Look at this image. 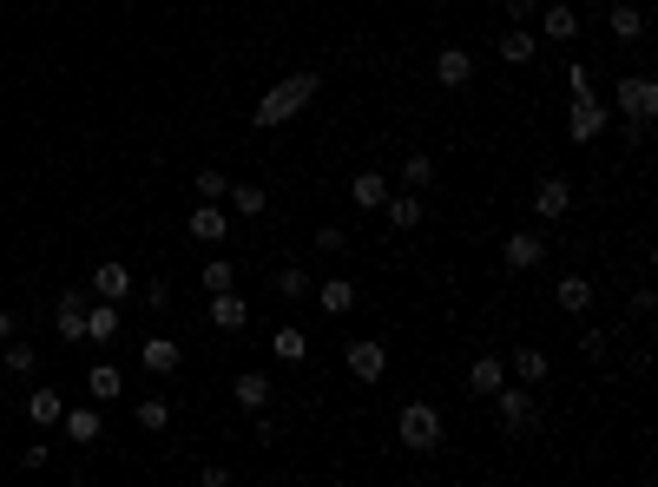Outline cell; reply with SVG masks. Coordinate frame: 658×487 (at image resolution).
I'll return each instance as SVG.
<instances>
[{"label": "cell", "instance_id": "6da1fadb", "mask_svg": "<svg viewBox=\"0 0 658 487\" xmlns=\"http://www.w3.org/2000/svg\"><path fill=\"white\" fill-rule=\"evenodd\" d=\"M316 86H323V73H283L277 86H270V93L251 106V126H257V132H277V126H290V119H297V112L316 99Z\"/></svg>", "mask_w": 658, "mask_h": 487}, {"label": "cell", "instance_id": "7a4b0ae2", "mask_svg": "<svg viewBox=\"0 0 658 487\" xmlns=\"http://www.w3.org/2000/svg\"><path fill=\"white\" fill-rule=\"evenodd\" d=\"M606 126H612V106H606V99H593V93H566V139H573V145H593Z\"/></svg>", "mask_w": 658, "mask_h": 487}, {"label": "cell", "instance_id": "3957f363", "mask_svg": "<svg viewBox=\"0 0 658 487\" xmlns=\"http://www.w3.org/2000/svg\"><path fill=\"white\" fill-rule=\"evenodd\" d=\"M395 435L408 441V455H428V448H441V409H435V402H408V409L395 415Z\"/></svg>", "mask_w": 658, "mask_h": 487}, {"label": "cell", "instance_id": "277c9868", "mask_svg": "<svg viewBox=\"0 0 658 487\" xmlns=\"http://www.w3.org/2000/svg\"><path fill=\"white\" fill-rule=\"evenodd\" d=\"M612 112H626L632 126H652L658 119V79L652 73H626L619 93H612Z\"/></svg>", "mask_w": 658, "mask_h": 487}, {"label": "cell", "instance_id": "5b68a950", "mask_svg": "<svg viewBox=\"0 0 658 487\" xmlns=\"http://www.w3.org/2000/svg\"><path fill=\"white\" fill-rule=\"evenodd\" d=\"M343 362H349V376H356V382H382V369H389V349H382L376 336H349Z\"/></svg>", "mask_w": 658, "mask_h": 487}, {"label": "cell", "instance_id": "8992f818", "mask_svg": "<svg viewBox=\"0 0 658 487\" xmlns=\"http://www.w3.org/2000/svg\"><path fill=\"white\" fill-rule=\"evenodd\" d=\"M501 264L514 270V277H520V270H540V264H547V237H540V231H507Z\"/></svg>", "mask_w": 658, "mask_h": 487}, {"label": "cell", "instance_id": "52a82bcc", "mask_svg": "<svg viewBox=\"0 0 658 487\" xmlns=\"http://www.w3.org/2000/svg\"><path fill=\"white\" fill-rule=\"evenodd\" d=\"M487 402H494V409H501V428H507V435H520V428L533 422V395H527V389H514V376H507L501 389L487 395Z\"/></svg>", "mask_w": 658, "mask_h": 487}, {"label": "cell", "instance_id": "ba28073f", "mask_svg": "<svg viewBox=\"0 0 658 487\" xmlns=\"http://www.w3.org/2000/svg\"><path fill=\"white\" fill-rule=\"evenodd\" d=\"M53 330H60V343H86V290H60Z\"/></svg>", "mask_w": 658, "mask_h": 487}, {"label": "cell", "instance_id": "9c48e42d", "mask_svg": "<svg viewBox=\"0 0 658 487\" xmlns=\"http://www.w3.org/2000/svg\"><path fill=\"white\" fill-rule=\"evenodd\" d=\"M533 211H540V224H560L566 211H573V178H540V191H533Z\"/></svg>", "mask_w": 658, "mask_h": 487}, {"label": "cell", "instance_id": "30bf717a", "mask_svg": "<svg viewBox=\"0 0 658 487\" xmlns=\"http://www.w3.org/2000/svg\"><path fill=\"white\" fill-rule=\"evenodd\" d=\"M191 237H198V244H224V237H231V211L224 205H191Z\"/></svg>", "mask_w": 658, "mask_h": 487}, {"label": "cell", "instance_id": "8fae6325", "mask_svg": "<svg viewBox=\"0 0 658 487\" xmlns=\"http://www.w3.org/2000/svg\"><path fill=\"white\" fill-rule=\"evenodd\" d=\"M468 79H474V53H461V47H441V53H435V86L461 93Z\"/></svg>", "mask_w": 658, "mask_h": 487}, {"label": "cell", "instance_id": "7c38bea8", "mask_svg": "<svg viewBox=\"0 0 658 487\" xmlns=\"http://www.w3.org/2000/svg\"><path fill=\"white\" fill-rule=\"evenodd\" d=\"M66 441H79V448H93V441H106V422H99V402H86V409H66L60 415Z\"/></svg>", "mask_w": 658, "mask_h": 487}, {"label": "cell", "instance_id": "4fadbf2b", "mask_svg": "<svg viewBox=\"0 0 658 487\" xmlns=\"http://www.w3.org/2000/svg\"><path fill=\"white\" fill-rule=\"evenodd\" d=\"M139 362H145V376H178V362H185V349H178L172 336H145Z\"/></svg>", "mask_w": 658, "mask_h": 487}, {"label": "cell", "instance_id": "5bb4252c", "mask_svg": "<svg viewBox=\"0 0 658 487\" xmlns=\"http://www.w3.org/2000/svg\"><path fill=\"white\" fill-rule=\"evenodd\" d=\"M231 402H237L244 415H264V409H270V376H257V369H244V376L231 382Z\"/></svg>", "mask_w": 658, "mask_h": 487}, {"label": "cell", "instance_id": "9a60e30c", "mask_svg": "<svg viewBox=\"0 0 658 487\" xmlns=\"http://www.w3.org/2000/svg\"><path fill=\"white\" fill-rule=\"evenodd\" d=\"M553 303H560L566 316H586L593 310V277H560L553 283Z\"/></svg>", "mask_w": 658, "mask_h": 487}, {"label": "cell", "instance_id": "2e32d148", "mask_svg": "<svg viewBox=\"0 0 658 487\" xmlns=\"http://www.w3.org/2000/svg\"><path fill=\"white\" fill-rule=\"evenodd\" d=\"M112 336H119V303L93 297L86 303V343H112Z\"/></svg>", "mask_w": 658, "mask_h": 487}, {"label": "cell", "instance_id": "e0dca14e", "mask_svg": "<svg viewBox=\"0 0 658 487\" xmlns=\"http://www.w3.org/2000/svg\"><path fill=\"white\" fill-rule=\"evenodd\" d=\"M93 297L126 303V297H132V270H126V264H99V270H93Z\"/></svg>", "mask_w": 658, "mask_h": 487}, {"label": "cell", "instance_id": "ac0fdd59", "mask_svg": "<svg viewBox=\"0 0 658 487\" xmlns=\"http://www.w3.org/2000/svg\"><path fill=\"white\" fill-rule=\"evenodd\" d=\"M507 382V362L501 356H474L468 362V395H494Z\"/></svg>", "mask_w": 658, "mask_h": 487}, {"label": "cell", "instance_id": "d6986e66", "mask_svg": "<svg viewBox=\"0 0 658 487\" xmlns=\"http://www.w3.org/2000/svg\"><path fill=\"white\" fill-rule=\"evenodd\" d=\"M382 211H389L395 231H422V198H415V191H389V198H382Z\"/></svg>", "mask_w": 658, "mask_h": 487}, {"label": "cell", "instance_id": "ffe728a7", "mask_svg": "<svg viewBox=\"0 0 658 487\" xmlns=\"http://www.w3.org/2000/svg\"><path fill=\"white\" fill-rule=\"evenodd\" d=\"M211 323H218V330H244V323H251V303L237 297V290H218V297H211Z\"/></svg>", "mask_w": 658, "mask_h": 487}, {"label": "cell", "instance_id": "44dd1931", "mask_svg": "<svg viewBox=\"0 0 658 487\" xmlns=\"http://www.w3.org/2000/svg\"><path fill=\"white\" fill-rule=\"evenodd\" d=\"M540 20V33H547V40H560V47H573V40H580V14H573V7H547V14H533Z\"/></svg>", "mask_w": 658, "mask_h": 487}, {"label": "cell", "instance_id": "7402d4cb", "mask_svg": "<svg viewBox=\"0 0 658 487\" xmlns=\"http://www.w3.org/2000/svg\"><path fill=\"white\" fill-rule=\"evenodd\" d=\"M60 415H66L60 389H33V395H27V422H33V428H60Z\"/></svg>", "mask_w": 658, "mask_h": 487}, {"label": "cell", "instance_id": "603a6c76", "mask_svg": "<svg viewBox=\"0 0 658 487\" xmlns=\"http://www.w3.org/2000/svg\"><path fill=\"white\" fill-rule=\"evenodd\" d=\"M494 53H501L507 66H527L533 53H540V33H527V27H507V33H501V47H494Z\"/></svg>", "mask_w": 658, "mask_h": 487}, {"label": "cell", "instance_id": "cb8c5ba5", "mask_svg": "<svg viewBox=\"0 0 658 487\" xmlns=\"http://www.w3.org/2000/svg\"><path fill=\"white\" fill-rule=\"evenodd\" d=\"M316 303H323L329 316H349V310H356V283H349V277H329V283H316Z\"/></svg>", "mask_w": 658, "mask_h": 487}, {"label": "cell", "instance_id": "d4e9b609", "mask_svg": "<svg viewBox=\"0 0 658 487\" xmlns=\"http://www.w3.org/2000/svg\"><path fill=\"white\" fill-rule=\"evenodd\" d=\"M224 205H231L237 218H264V211H270V191L264 185H231V191H224Z\"/></svg>", "mask_w": 658, "mask_h": 487}, {"label": "cell", "instance_id": "484cf974", "mask_svg": "<svg viewBox=\"0 0 658 487\" xmlns=\"http://www.w3.org/2000/svg\"><path fill=\"white\" fill-rule=\"evenodd\" d=\"M86 395H93V402H119V395H126V376H119L112 362H99L93 376H86Z\"/></svg>", "mask_w": 658, "mask_h": 487}, {"label": "cell", "instance_id": "4316f807", "mask_svg": "<svg viewBox=\"0 0 658 487\" xmlns=\"http://www.w3.org/2000/svg\"><path fill=\"white\" fill-rule=\"evenodd\" d=\"M270 356H277V362H303V356H310V336H303L297 323H283V330L270 336Z\"/></svg>", "mask_w": 658, "mask_h": 487}, {"label": "cell", "instance_id": "83f0119b", "mask_svg": "<svg viewBox=\"0 0 658 487\" xmlns=\"http://www.w3.org/2000/svg\"><path fill=\"white\" fill-rule=\"evenodd\" d=\"M349 191H356V205H362V211H382V198H389V178H382V172H356V178H349Z\"/></svg>", "mask_w": 658, "mask_h": 487}, {"label": "cell", "instance_id": "f1b7e54d", "mask_svg": "<svg viewBox=\"0 0 658 487\" xmlns=\"http://www.w3.org/2000/svg\"><path fill=\"white\" fill-rule=\"evenodd\" d=\"M33 362H40V349H33V343H14V336L0 343V369H7V376H33Z\"/></svg>", "mask_w": 658, "mask_h": 487}, {"label": "cell", "instance_id": "f546056e", "mask_svg": "<svg viewBox=\"0 0 658 487\" xmlns=\"http://www.w3.org/2000/svg\"><path fill=\"white\" fill-rule=\"evenodd\" d=\"M132 422H139L145 435H158V428H172V402H165V395H145L139 409H132Z\"/></svg>", "mask_w": 658, "mask_h": 487}, {"label": "cell", "instance_id": "4dcf8cb0", "mask_svg": "<svg viewBox=\"0 0 658 487\" xmlns=\"http://www.w3.org/2000/svg\"><path fill=\"white\" fill-rule=\"evenodd\" d=\"M606 20H612V40H626V47H632V40H645V14H639V7H626V0H619Z\"/></svg>", "mask_w": 658, "mask_h": 487}, {"label": "cell", "instance_id": "1f68e13d", "mask_svg": "<svg viewBox=\"0 0 658 487\" xmlns=\"http://www.w3.org/2000/svg\"><path fill=\"white\" fill-rule=\"evenodd\" d=\"M422 185H435V158H428V152H408L402 158V191H422Z\"/></svg>", "mask_w": 658, "mask_h": 487}, {"label": "cell", "instance_id": "d6a6232c", "mask_svg": "<svg viewBox=\"0 0 658 487\" xmlns=\"http://www.w3.org/2000/svg\"><path fill=\"white\" fill-rule=\"evenodd\" d=\"M198 283L211 290V297H218V290H237V264H231V257H211V264L198 270Z\"/></svg>", "mask_w": 658, "mask_h": 487}, {"label": "cell", "instance_id": "836d02e7", "mask_svg": "<svg viewBox=\"0 0 658 487\" xmlns=\"http://www.w3.org/2000/svg\"><path fill=\"white\" fill-rule=\"evenodd\" d=\"M514 376L520 382H547V356H540V349H514Z\"/></svg>", "mask_w": 658, "mask_h": 487}, {"label": "cell", "instance_id": "e575fe53", "mask_svg": "<svg viewBox=\"0 0 658 487\" xmlns=\"http://www.w3.org/2000/svg\"><path fill=\"white\" fill-rule=\"evenodd\" d=\"M303 290H310V277H303L297 264H283V270H277V297H283V303H303Z\"/></svg>", "mask_w": 658, "mask_h": 487}, {"label": "cell", "instance_id": "d590c367", "mask_svg": "<svg viewBox=\"0 0 658 487\" xmlns=\"http://www.w3.org/2000/svg\"><path fill=\"white\" fill-rule=\"evenodd\" d=\"M224 191H231L224 172H198V198H204V205H224Z\"/></svg>", "mask_w": 658, "mask_h": 487}, {"label": "cell", "instance_id": "8d00e7d4", "mask_svg": "<svg viewBox=\"0 0 658 487\" xmlns=\"http://www.w3.org/2000/svg\"><path fill=\"white\" fill-rule=\"evenodd\" d=\"M316 251H329V257L349 251V231H343V224H323V231H316Z\"/></svg>", "mask_w": 658, "mask_h": 487}, {"label": "cell", "instance_id": "74e56055", "mask_svg": "<svg viewBox=\"0 0 658 487\" xmlns=\"http://www.w3.org/2000/svg\"><path fill=\"white\" fill-rule=\"evenodd\" d=\"M580 349H586L593 362H606V349H612V330H586V336H580Z\"/></svg>", "mask_w": 658, "mask_h": 487}, {"label": "cell", "instance_id": "f35d334b", "mask_svg": "<svg viewBox=\"0 0 658 487\" xmlns=\"http://www.w3.org/2000/svg\"><path fill=\"white\" fill-rule=\"evenodd\" d=\"M198 481H204V487H224V481H231V468H224V461H204Z\"/></svg>", "mask_w": 658, "mask_h": 487}, {"label": "cell", "instance_id": "ab89813d", "mask_svg": "<svg viewBox=\"0 0 658 487\" xmlns=\"http://www.w3.org/2000/svg\"><path fill=\"white\" fill-rule=\"evenodd\" d=\"M566 93H593V73L586 66H566Z\"/></svg>", "mask_w": 658, "mask_h": 487}, {"label": "cell", "instance_id": "60d3db41", "mask_svg": "<svg viewBox=\"0 0 658 487\" xmlns=\"http://www.w3.org/2000/svg\"><path fill=\"white\" fill-rule=\"evenodd\" d=\"M47 455H53L47 441H33V448H20V468H47Z\"/></svg>", "mask_w": 658, "mask_h": 487}, {"label": "cell", "instance_id": "b9f144b4", "mask_svg": "<svg viewBox=\"0 0 658 487\" xmlns=\"http://www.w3.org/2000/svg\"><path fill=\"white\" fill-rule=\"evenodd\" d=\"M507 14H514V27H520V20H533V14H540V0H507Z\"/></svg>", "mask_w": 658, "mask_h": 487}, {"label": "cell", "instance_id": "7bdbcfd3", "mask_svg": "<svg viewBox=\"0 0 658 487\" xmlns=\"http://www.w3.org/2000/svg\"><path fill=\"white\" fill-rule=\"evenodd\" d=\"M7 336H14V316H7V310H0V343H7Z\"/></svg>", "mask_w": 658, "mask_h": 487}]
</instances>
